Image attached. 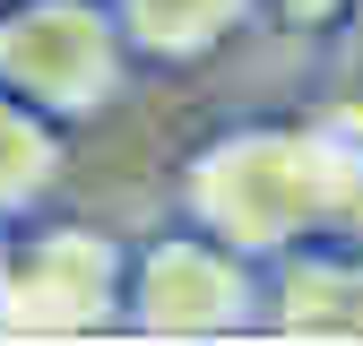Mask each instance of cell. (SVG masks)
Listing matches in <instances>:
<instances>
[{
	"label": "cell",
	"mask_w": 363,
	"mask_h": 346,
	"mask_svg": "<svg viewBox=\"0 0 363 346\" xmlns=\"http://www.w3.org/2000/svg\"><path fill=\"white\" fill-rule=\"evenodd\" d=\"M354 173L363 156L346 164L337 130H234L191 164V216L242 260L294 251L337 208H354Z\"/></svg>",
	"instance_id": "cell-1"
},
{
	"label": "cell",
	"mask_w": 363,
	"mask_h": 346,
	"mask_svg": "<svg viewBox=\"0 0 363 346\" xmlns=\"http://www.w3.org/2000/svg\"><path fill=\"white\" fill-rule=\"evenodd\" d=\"M0 294H9V260H0Z\"/></svg>",
	"instance_id": "cell-9"
},
{
	"label": "cell",
	"mask_w": 363,
	"mask_h": 346,
	"mask_svg": "<svg viewBox=\"0 0 363 346\" xmlns=\"http://www.w3.org/2000/svg\"><path fill=\"white\" fill-rule=\"evenodd\" d=\"M139 320L164 337H208L251 320V277L234 242H164L139 269Z\"/></svg>",
	"instance_id": "cell-3"
},
{
	"label": "cell",
	"mask_w": 363,
	"mask_h": 346,
	"mask_svg": "<svg viewBox=\"0 0 363 346\" xmlns=\"http://www.w3.org/2000/svg\"><path fill=\"white\" fill-rule=\"evenodd\" d=\"M43 182H52V139H43L26 113H9V104H0V208L35 199Z\"/></svg>",
	"instance_id": "cell-7"
},
{
	"label": "cell",
	"mask_w": 363,
	"mask_h": 346,
	"mask_svg": "<svg viewBox=\"0 0 363 346\" xmlns=\"http://www.w3.org/2000/svg\"><path fill=\"white\" fill-rule=\"evenodd\" d=\"M113 294V242H86V234H61L35 251L26 269V312L35 320H96Z\"/></svg>",
	"instance_id": "cell-5"
},
{
	"label": "cell",
	"mask_w": 363,
	"mask_h": 346,
	"mask_svg": "<svg viewBox=\"0 0 363 346\" xmlns=\"http://www.w3.org/2000/svg\"><path fill=\"white\" fill-rule=\"evenodd\" d=\"M268 320H277L286 337H363V260H346V251H303L294 242Z\"/></svg>",
	"instance_id": "cell-4"
},
{
	"label": "cell",
	"mask_w": 363,
	"mask_h": 346,
	"mask_svg": "<svg viewBox=\"0 0 363 346\" xmlns=\"http://www.w3.org/2000/svg\"><path fill=\"white\" fill-rule=\"evenodd\" d=\"M0 69H9V86H26L43 104L86 113V104L113 96V35L78 0H43V9L0 26Z\"/></svg>",
	"instance_id": "cell-2"
},
{
	"label": "cell",
	"mask_w": 363,
	"mask_h": 346,
	"mask_svg": "<svg viewBox=\"0 0 363 346\" xmlns=\"http://www.w3.org/2000/svg\"><path fill=\"white\" fill-rule=\"evenodd\" d=\"M277 9H286V26H337L346 0H277Z\"/></svg>",
	"instance_id": "cell-8"
},
{
	"label": "cell",
	"mask_w": 363,
	"mask_h": 346,
	"mask_svg": "<svg viewBox=\"0 0 363 346\" xmlns=\"http://www.w3.org/2000/svg\"><path fill=\"white\" fill-rule=\"evenodd\" d=\"M121 18H130V35H139V52L191 61V52L225 43L251 18V0H121Z\"/></svg>",
	"instance_id": "cell-6"
}]
</instances>
